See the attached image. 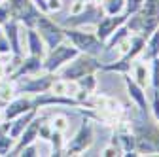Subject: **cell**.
<instances>
[{"instance_id":"26","label":"cell","mask_w":159,"mask_h":157,"mask_svg":"<svg viewBox=\"0 0 159 157\" xmlns=\"http://www.w3.org/2000/svg\"><path fill=\"white\" fill-rule=\"evenodd\" d=\"M13 148V138L8 132H0V155H10Z\"/></svg>"},{"instance_id":"4","label":"cell","mask_w":159,"mask_h":157,"mask_svg":"<svg viewBox=\"0 0 159 157\" xmlns=\"http://www.w3.org/2000/svg\"><path fill=\"white\" fill-rule=\"evenodd\" d=\"M65 29V38L80 51V53H87L101 57L104 51V42H101L97 38L95 32H87L82 27H63Z\"/></svg>"},{"instance_id":"20","label":"cell","mask_w":159,"mask_h":157,"mask_svg":"<svg viewBox=\"0 0 159 157\" xmlns=\"http://www.w3.org/2000/svg\"><path fill=\"white\" fill-rule=\"evenodd\" d=\"M159 57V27L146 38V44H144V49L140 53V59L144 63H150L152 59Z\"/></svg>"},{"instance_id":"22","label":"cell","mask_w":159,"mask_h":157,"mask_svg":"<svg viewBox=\"0 0 159 157\" xmlns=\"http://www.w3.org/2000/svg\"><path fill=\"white\" fill-rule=\"evenodd\" d=\"M129 72H133V80L140 85V87H148L150 85V70H148V66H146V63L144 61H133V65H131V70Z\"/></svg>"},{"instance_id":"11","label":"cell","mask_w":159,"mask_h":157,"mask_svg":"<svg viewBox=\"0 0 159 157\" xmlns=\"http://www.w3.org/2000/svg\"><path fill=\"white\" fill-rule=\"evenodd\" d=\"M127 17H129V15H127L125 11H121V13H114V15L104 13V15H102V19L95 25V27H97V30H95L97 38H98L101 42H106L108 38L116 32V29H117V27L125 25Z\"/></svg>"},{"instance_id":"10","label":"cell","mask_w":159,"mask_h":157,"mask_svg":"<svg viewBox=\"0 0 159 157\" xmlns=\"http://www.w3.org/2000/svg\"><path fill=\"white\" fill-rule=\"evenodd\" d=\"M8 10H10V17L19 21V25H25L27 29H34L38 15L42 13L32 0H8Z\"/></svg>"},{"instance_id":"3","label":"cell","mask_w":159,"mask_h":157,"mask_svg":"<svg viewBox=\"0 0 159 157\" xmlns=\"http://www.w3.org/2000/svg\"><path fill=\"white\" fill-rule=\"evenodd\" d=\"M102 66L101 59L95 57V55H87V53H78L74 59H70V61L61 66L59 70H61V74H59V78H63V80H74L78 82L80 78H84L87 74H95L98 72Z\"/></svg>"},{"instance_id":"17","label":"cell","mask_w":159,"mask_h":157,"mask_svg":"<svg viewBox=\"0 0 159 157\" xmlns=\"http://www.w3.org/2000/svg\"><path fill=\"white\" fill-rule=\"evenodd\" d=\"M4 110V117H6V121L10 119H15L17 115H21V114H27L29 110H32V101L27 99V96H21V95H17L15 99H11L10 102H6L2 106ZM38 110V108H36Z\"/></svg>"},{"instance_id":"19","label":"cell","mask_w":159,"mask_h":157,"mask_svg":"<svg viewBox=\"0 0 159 157\" xmlns=\"http://www.w3.org/2000/svg\"><path fill=\"white\" fill-rule=\"evenodd\" d=\"M38 114V110L36 108H32V110H29L27 114H21V115H17L15 119H10V125H8V134L11 136L13 140H17L19 136H21V132L27 129V125L34 119V115Z\"/></svg>"},{"instance_id":"6","label":"cell","mask_w":159,"mask_h":157,"mask_svg":"<svg viewBox=\"0 0 159 157\" xmlns=\"http://www.w3.org/2000/svg\"><path fill=\"white\" fill-rule=\"evenodd\" d=\"M104 10L101 6V0H85V6L78 13H68L66 19H63L61 27H85V25H97L102 19Z\"/></svg>"},{"instance_id":"15","label":"cell","mask_w":159,"mask_h":157,"mask_svg":"<svg viewBox=\"0 0 159 157\" xmlns=\"http://www.w3.org/2000/svg\"><path fill=\"white\" fill-rule=\"evenodd\" d=\"M123 82H125V87H127L129 99L136 104L138 112L150 114V104H148V101H146V89L138 85L133 78H131V74H123Z\"/></svg>"},{"instance_id":"25","label":"cell","mask_w":159,"mask_h":157,"mask_svg":"<svg viewBox=\"0 0 159 157\" xmlns=\"http://www.w3.org/2000/svg\"><path fill=\"white\" fill-rule=\"evenodd\" d=\"M78 85L82 89H85V91H89V93H95L97 91V78H95V74H87L84 78H80Z\"/></svg>"},{"instance_id":"14","label":"cell","mask_w":159,"mask_h":157,"mask_svg":"<svg viewBox=\"0 0 159 157\" xmlns=\"http://www.w3.org/2000/svg\"><path fill=\"white\" fill-rule=\"evenodd\" d=\"M38 136H40V140H46V142L51 144V155H53V157H61V155H63L65 134H63V132H59V131H55V129H51L49 123L46 121V115H44L42 123H40Z\"/></svg>"},{"instance_id":"31","label":"cell","mask_w":159,"mask_h":157,"mask_svg":"<svg viewBox=\"0 0 159 157\" xmlns=\"http://www.w3.org/2000/svg\"><path fill=\"white\" fill-rule=\"evenodd\" d=\"M48 8L49 11H59L63 8V4H61V0H48Z\"/></svg>"},{"instance_id":"8","label":"cell","mask_w":159,"mask_h":157,"mask_svg":"<svg viewBox=\"0 0 159 157\" xmlns=\"http://www.w3.org/2000/svg\"><path fill=\"white\" fill-rule=\"evenodd\" d=\"M78 53H80V51H78L68 40H65V42H61V44H57L55 47L48 49V53H46L44 59H42L44 70H46V72H57L61 66H65V65L70 61V59H74Z\"/></svg>"},{"instance_id":"28","label":"cell","mask_w":159,"mask_h":157,"mask_svg":"<svg viewBox=\"0 0 159 157\" xmlns=\"http://www.w3.org/2000/svg\"><path fill=\"white\" fill-rule=\"evenodd\" d=\"M102 155H104V157H114V155H121V150H119V148H117L116 144H112V142H110V144H108V146H106V148L102 150Z\"/></svg>"},{"instance_id":"21","label":"cell","mask_w":159,"mask_h":157,"mask_svg":"<svg viewBox=\"0 0 159 157\" xmlns=\"http://www.w3.org/2000/svg\"><path fill=\"white\" fill-rule=\"evenodd\" d=\"M27 47H29V55H38V57H44L48 53L44 40L40 38L36 29H27Z\"/></svg>"},{"instance_id":"13","label":"cell","mask_w":159,"mask_h":157,"mask_svg":"<svg viewBox=\"0 0 159 157\" xmlns=\"http://www.w3.org/2000/svg\"><path fill=\"white\" fill-rule=\"evenodd\" d=\"M44 57H38V55H23V61L15 66L13 72H10L6 78L8 80H19V78H25V76H34V74H40L44 72V63H42Z\"/></svg>"},{"instance_id":"5","label":"cell","mask_w":159,"mask_h":157,"mask_svg":"<svg viewBox=\"0 0 159 157\" xmlns=\"http://www.w3.org/2000/svg\"><path fill=\"white\" fill-rule=\"evenodd\" d=\"M82 117L84 119L80 123L78 131L74 132V136L68 142H65L63 155H78V153H82V151L91 148V144L95 140V125L89 117H85V115H82Z\"/></svg>"},{"instance_id":"29","label":"cell","mask_w":159,"mask_h":157,"mask_svg":"<svg viewBox=\"0 0 159 157\" xmlns=\"http://www.w3.org/2000/svg\"><path fill=\"white\" fill-rule=\"evenodd\" d=\"M10 19V10H8V4L6 2H0V27H2L6 21Z\"/></svg>"},{"instance_id":"33","label":"cell","mask_w":159,"mask_h":157,"mask_svg":"<svg viewBox=\"0 0 159 157\" xmlns=\"http://www.w3.org/2000/svg\"><path fill=\"white\" fill-rule=\"evenodd\" d=\"M2 34H4V32H2V27H0V36H2Z\"/></svg>"},{"instance_id":"16","label":"cell","mask_w":159,"mask_h":157,"mask_svg":"<svg viewBox=\"0 0 159 157\" xmlns=\"http://www.w3.org/2000/svg\"><path fill=\"white\" fill-rule=\"evenodd\" d=\"M42 119H44V115H34V119L27 125V129L21 132V136L17 138V144L11 148V151H10V155H19V151H21L27 144H32V142H36V138H38V131H40V123H42Z\"/></svg>"},{"instance_id":"23","label":"cell","mask_w":159,"mask_h":157,"mask_svg":"<svg viewBox=\"0 0 159 157\" xmlns=\"http://www.w3.org/2000/svg\"><path fill=\"white\" fill-rule=\"evenodd\" d=\"M46 121L49 123L51 129L63 132V134H65L66 129H68V115H66V114H61V112H55V114H51V115H46Z\"/></svg>"},{"instance_id":"1","label":"cell","mask_w":159,"mask_h":157,"mask_svg":"<svg viewBox=\"0 0 159 157\" xmlns=\"http://www.w3.org/2000/svg\"><path fill=\"white\" fill-rule=\"evenodd\" d=\"M150 114L134 115L133 112L129 114V123L136 138V153H159V123L153 119H148Z\"/></svg>"},{"instance_id":"30","label":"cell","mask_w":159,"mask_h":157,"mask_svg":"<svg viewBox=\"0 0 159 157\" xmlns=\"http://www.w3.org/2000/svg\"><path fill=\"white\" fill-rule=\"evenodd\" d=\"M34 6L42 11V13H49V8H48V0H32Z\"/></svg>"},{"instance_id":"27","label":"cell","mask_w":159,"mask_h":157,"mask_svg":"<svg viewBox=\"0 0 159 157\" xmlns=\"http://www.w3.org/2000/svg\"><path fill=\"white\" fill-rule=\"evenodd\" d=\"M19 155H21V157H34V155H38L36 144H34V142H32V144H27L21 151H19Z\"/></svg>"},{"instance_id":"2","label":"cell","mask_w":159,"mask_h":157,"mask_svg":"<svg viewBox=\"0 0 159 157\" xmlns=\"http://www.w3.org/2000/svg\"><path fill=\"white\" fill-rule=\"evenodd\" d=\"M125 27L131 30V34L148 38L159 27V0H144L142 6L127 17Z\"/></svg>"},{"instance_id":"32","label":"cell","mask_w":159,"mask_h":157,"mask_svg":"<svg viewBox=\"0 0 159 157\" xmlns=\"http://www.w3.org/2000/svg\"><path fill=\"white\" fill-rule=\"evenodd\" d=\"M6 121V117H4V110H2V106H0V123H4Z\"/></svg>"},{"instance_id":"24","label":"cell","mask_w":159,"mask_h":157,"mask_svg":"<svg viewBox=\"0 0 159 157\" xmlns=\"http://www.w3.org/2000/svg\"><path fill=\"white\" fill-rule=\"evenodd\" d=\"M101 6L104 13L114 15V13H121L125 8V0H101Z\"/></svg>"},{"instance_id":"9","label":"cell","mask_w":159,"mask_h":157,"mask_svg":"<svg viewBox=\"0 0 159 157\" xmlns=\"http://www.w3.org/2000/svg\"><path fill=\"white\" fill-rule=\"evenodd\" d=\"M34 29L38 30L40 38L44 40L46 49H51L57 44H61V42L66 40V38H65V29L59 23H55L51 17H48V13H40L38 15V21H36Z\"/></svg>"},{"instance_id":"12","label":"cell","mask_w":159,"mask_h":157,"mask_svg":"<svg viewBox=\"0 0 159 157\" xmlns=\"http://www.w3.org/2000/svg\"><path fill=\"white\" fill-rule=\"evenodd\" d=\"M32 101V108H46V106H72V108H80V102L74 99V96H66V95H57L51 91L34 95Z\"/></svg>"},{"instance_id":"18","label":"cell","mask_w":159,"mask_h":157,"mask_svg":"<svg viewBox=\"0 0 159 157\" xmlns=\"http://www.w3.org/2000/svg\"><path fill=\"white\" fill-rule=\"evenodd\" d=\"M2 32L6 36V40L10 42V49H11V55H19L23 57V49H21V42H19V21L15 19H8V21L2 25Z\"/></svg>"},{"instance_id":"7","label":"cell","mask_w":159,"mask_h":157,"mask_svg":"<svg viewBox=\"0 0 159 157\" xmlns=\"http://www.w3.org/2000/svg\"><path fill=\"white\" fill-rule=\"evenodd\" d=\"M57 74L55 72H46L44 74H34V76H25V78H19V80H15V87H17V93L19 95H40V93H46L49 91L51 83L57 80Z\"/></svg>"}]
</instances>
